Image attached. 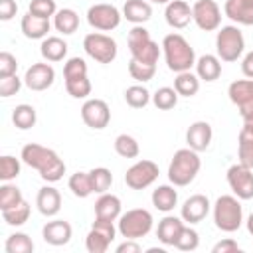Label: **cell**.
<instances>
[{"mask_svg":"<svg viewBox=\"0 0 253 253\" xmlns=\"http://www.w3.org/2000/svg\"><path fill=\"white\" fill-rule=\"evenodd\" d=\"M22 162L28 164L30 168L38 170L42 180L53 184V182H59L65 174V162L59 158V154L47 146H42V144H36V142H30L22 148V154H20Z\"/></svg>","mask_w":253,"mask_h":253,"instance_id":"obj_1","label":"cell"},{"mask_svg":"<svg viewBox=\"0 0 253 253\" xmlns=\"http://www.w3.org/2000/svg\"><path fill=\"white\" fill-rule=\"evenodd\" d=\"M160 47L164 51V59L170 71L182 73V71H190L192 65H196L194 47L188 43V40L182 34H176V32L166 34Z\"/></svg>","mask_w":253,"mask_h":253,"instance_id":"obj_2","label":"cell"},{"mask_svg":"<svg viewBox=\"0 0 253 253\" xmlns=\"http://www.w3.org/2000/svg\"><path fill=\"white\" fill-rule=\"evenodd\" d=\"M202 168V160L198 156L196 150H192L190 146L188 148H180L174 152L172 160H170V166H168V180L182 188V186H188L190 182H194V178L198 176Z\"/></svg>","mask_w":253,"mask_h":253,"instance_id":"obj_3","label":"cell"},{"mask_svg":"<svg viewBox=\"0 0 253 253\" xmlns=\"http://www.w3.org/2000/svg\"><path fill=\"white\" fill-rule=\"evenodd\" d=\"M213 221H215V227L225 233L237 231L243 223V208L239 204V198L219 196L213 204Z\"/></svg>","mask_w":253,"mask_h":253,"instance_id":"obj_4","label":"cell"},{"mask_svg":"<svg viewBox=\"0 0 253 253\" xmlns=\"http://www.w3.org/2000/svg\"><path fill=\"white\" fill-rule=\"evenodd\" d=\"M128 49H130V55L132 59H138L142 63H152L156 65L158 57H160V47L158 43L150 38V32L140 24V26H134L130 32H128Z\"/></svg>","mask_w":253,"mask_h":253,"instance_id":"obj_5","label":"cell"},{"mask_svg":"<svg viewBox=\"0 0 253 253\" xmlns=\"http://www.w3.org/2000/svg\"><path fill=\"white\" fill-rule=\"evenodd\" d=\"M152 213L144 208L128 210L126 213H121L117 229L125 239H140L150 233L152 229Z\"/></svg>","mask_w":253,"mask_h":253,"instance_id":"obj_6","label":"cell"},{"mask_svg":"<svg viewBox=\"0 0 253 253\" xmlns=\"http://www.w3.org/2000/svg\"><path fill=\"white\" fill-rule=\"evenodd\" d=\"M215 49L221 61H237L245 49V38L237 26H221L215 36Z\"/></svg>","mask_w":253,"mask_h":253,"instance_id":"obj_7","label":"cell"},{"mask_svg":"<svg viewBox=\"0 0 253 253\" xmlns=\"http://www.w3.org/2000/svg\"><path fill=\"white\" fill-rule=\"evenodd\" d=\"M83 49L99 63H111L117 57V42L101 32H91L83 38Z\"/></svg>","mask_w":253,"mask_h":253,"instance_id":"obj_8","label":"cell"},{"mask_svg":"<svg viewBox=\"0 0 253 253\" xmlns=\"http://www.w3.org/2000/svg\"><path fill=\"white\" fill-rule=\"evenodd\" d=\"M123 14L113 4H93L87 10V22L99 32H111L121 24Z\"/></svg>","mask_w":253,"mask_h":253,"instance_id":"obj_9","label":"cell"},{"mask_svg":"<svg viewBox=\"0 0 253 253\" xmlns=\"http://www.w3.org/2000/svg\"><path fill=\"white\" fill-rule=\"evenodd\" d=\"M156 178H158V166L152 160H138L126 170L125 184L130 190H144L150 184H154Z\"/></svg>","mask_w":253,"mask_h":253,"instance_id":"obj_10","label":"cell"},{"mask_svg":"<svg viewBox=\"0 0 253 253\" xmlns=\"http://www.w3.org/2000/svg\"><path fill=\"white\" fill-rule=\"evenodd\" d=\"M227 184L239 200H251L253 198V168H247L241 162L229 166Z\"/></svg>","mask_w":253,"mask_h":253,"instance_id":"obj_11","label":"cell"},{"mask_svg":"<svg viewBox=\"0 0 253 253\" xmlns=\"http://www.w3.org/2000/svg\"><path fill=\"white\" fill-rule=\"evenodd\" d=\"M192 16L196 26L204 32H213L221 26V10L213 0H198L192 6Z\"/></svg>","mask_w":253,"mask_h":253,"instance_id":"obj_12","label":"cell"},{"mask_svg":"<svg viewBox=\"0 0 253 253\" xmlns=\"http://www.w3.org/2000/svg\"><path fill=\"white\" fill-rule=\"evenodd\" d=\"M83 123L93 130H103L111 121V109L103 99H87L81 107Z\"/></svg>","mask_w":253,"mask_h":253,"instance_id":"obj_13","label":"cell"},{"mask_svg":"<svg viewBox=\"0 0 253 253\" xmlns=\"http://www.w3.org/2000/svg\"><path fill=\"white\" fill-rule=\"evenodd\" d=\"M55 81V69L49 63H32L26 69L24 85L30 91H45Z\"/></svg>","mask_w":253,"mask_h":253,"instance_id":"obj_14","label":"cell"},{"mask_svg":"<svg viewBox=\"0 0 253 253\" xmlns=\"http://www.w3.org/2000/svg\"><path fill=\"white\" fill-rule=\"evenodd\" d=\"M210 211V200L204 196V194H194L190 196L182 208H180V217L186 221V223H200Z\"/></svg>","mask_w":253,"mask_h":253,"instance_id":"obj_15","label":"cell"},{"mask_svg":"<svg viewBox=\"0 0 253 253\" xmlns=\"http://www.w3.org/2000/svg\"><path fill=\"white\" fill-rule=\"evenodd\" d=\"M164 20L170 28H176V30L186 28L194 20L190 4H186L184 0H170L164 10Z\"/></svg>","mask_w":253,"mask_h":253,"instance_id":"obj_16","label":"cell"},{"mask_svg":"<svg viewBox=\"0 0 253 253\" xmlns=\"http://www.w3.org/2000/svg\"><path fill=\"white\" fill-rule=\"evenodd\" d=\"M211 136H213V130H211V125L206 123V121H196L188 126L186 130V142L192 150L196 152H202L210 146L211 142Z\"/></svg>","mask_w":253,"mask_h":253,"instance_id":"obj_17","label":"cell"},{"mask_svg":"<svg viewBox=\"0 0 253 253\" xmlns=\"http://www.w3.org/2000/svg\"><path fill=\"white\" fill-rule=\"evenodd\" d=\"M36 206H38V211L45 217H53L59 213L61 210V194L57 188L53 186H43L40 188L38 196H36Z\"/></svg>","mask_w":253,"mask_h":253,"instance_id":"obj_18","label":"cell"},{"mask_svg":"<svg viewBox=\"0 0 253 253\" xmlns=\"http://www.w3.org/2000/svg\"><path fill=\"white\" fill-rule=\"evenodd\" d=\"M71 233H73V231H71V225H69L67 221H63V219L47 221V223L43 225V229H42L43 241L49 243V245H55V247L69 243Z\"/></svg>","mask_w":253,"mask_h":253,"instance_id":"obj_19","label":"cell"},{"mask_svg":"<svg viewBox=\"0 0 253 253\" xmlns=\"http://www.w3.org/2000/svg\"><path fill=\"white\" fill-rule=\"evenodd\" d=\"M121 217V200L115 194H101L95 202V219H107L115 221Z\"/></svg>","mask_w":253,"mask_h":253,"instance_id":"obj_20","label":"cell"},{"mask_svg":"<svg viewBox=\"0 0 253 253\" xmlns=\"http://www.w3.org/2000/svg\"><path fill=\"white\" fill-rule=\"evenodd\" d=\"M184 229V219L182 217H176V215H166L158 221V227H156V237L160 243L164 245H174L180 231Z\"/></svg>","mask_w":253,"mask_h":253,"instance_id":"obj_21","label":"cell"},{"mask_svg":"<svg viewBox=\"0 0 253 253\" xmlns=\"http://www.w3.org/2000/svg\"><path fill=\"white\" fill-rule=\"evenodd\" d=\"M22 34L28 38V40H43L47 38V32L51 28L49 20L47 18H40V16H34V14H26L22 16Z\"/></svg>","mask_w":253,"mask_h":253,"instance_id":"obj_22","label":"cell"},{"mask_svg":"<svg viewBox=\"0 0 253 253\" xmlns=\"http://www.w3.org/2000/svg\"><path fill=\"white\" fill-rule=\"evenodd\" d=\"M229 101L237 105V109L253 105V79H237L227 89Z\"/></svg>","mask_w":253,"mask_h":253,"instance_id":"obj_23","label":"cell"},{"mask_svg":"<svg viewBox=\"0 0 253 253\" xmlns=\"http://www.w3.org/2000/svg\"><path fill=\"white\" fill-rule=\"evenodd\" d=\"M123 18L134 26H140L152 18V8L146 0H126L123 6Z\"/></svg>","mask_w":253,"mask_h":253,"instance_id":"obj_24","label":"cell"},{"mask_svg":"<svg viewBox=\"0 0 253 253\" xmlns=\"http://www.w3.org/2000/svg\"><path fill=\"white\" fill-rule=\"evenodd\" d=\"M223 12L235 24L253 26V6H249L243 0H227L225 6H223Z\"/></svg>","mask_w":253,"mask_h":253,"instance_id":"obj_25","label":"cell"},{"mask_svg":"<svg viewBox=\"0 0 253 253\" xmlns=\"http://www.w3.org/2000/svg\"><path fill=\"white\" fill-rule=\"evenodd\" d=\"M40 53L45 61H51V63L61 61L67 55V43L59 36H47V38H43V42L40 45Z\"/></svg>","mask_w":253,"mask_h":253,"instance_id":"obj_26","label":"cell"},{"mask_svg":"<svg viewBox=\"0 0 253 253\" xmlns=\"http://www.w3.org/2000/svg\"><path fill=\"white\" fill-rule=\"evenodd\" d=\"M196 75L204 81H215L221 75V59L211 53L200 55L196 59Z\"/></svg>","mask_w":253,"mask_h":253,"instance_id":"obj_27","label":"cell"},{"mask_svg":"<svg viewBox=\"0 0 253 253\" xmlns=\"http://www.w3.org/2000/svg\"><path fill=\"white\" fill-rule=\"evenodd\" d=\"M152 206L164 213L172 211L178 206V192L174 190V186L162 184L156 190H152Z\"/></svg>","mask_w":253,"mask_h":253,"instance_id":"obj_28","label":"cell"},{"mask_svg":"<svg viewBox=\"0 0 253 253\" xmlns=\"http://www.w3.org/2000/svg\"><path fill=\"white\" fill-rule=\"evenodd\" d=\"M237 154L239 162L247 168H253V126L243 125L237 136Z\"/></svg>","mask_w":253,"mask_h":253,"instance_id":"obj_29","label":"cell"},{"mask_svg":"<svg viewBox=\"0 0 253 253\" xmlns=\"http://www.w3.org/2000/svg\"><path fill=\"white\" fill-rule=\"evenodd\" d=\"M53 26H55V30L61 32L63 36H69V34L77 32V28H79V16H77V12L71 10V8H61V10H57L55 16H53Z\"/></svg>","mask_w":253,"mask_h":253,"instance_id":"obj_30","label":"cell"},{"mask_svg":"<svg viewBox=\"0 0 253 253\" xmlns=\"http://www.w3.org/2000/svg\"><path fill=\"white\" fill-rule=\"evenodd\" d=\"M174 89L178 91L180 97H194L200 91V77L196 73H192V71L176 73Z\"/></svg>","mask_w":253,"mask_h":253,"instance_id":"obj_31","label":"cell"},{"mask_svg":"<svg viewBox=\"0 0 253 253\" xmlns=\"http://www.w3.org/2000/svg\"><path fill=\"white\" fill-rule=\"evenodd\" d=\"M67 186H69V190H71V194L75 198H87V196H91L95 192L89 172H75V174H71Z\"/></svg>","mask_w":253,"mask_h":253,"instance_id":"obj_32","label":"cell"},{"mask_svg":"<svg viewBox=\"0 0 253 253\" xmlns=\"http://www.w3.org/2000/svg\"><path fill=\"white\" fill-rule=\"evenodd\" d=\"M36 109L32 107V105H26V103H22V105H18L14 111H12V123H14V126L16 128H20V130H28V128H32L34 125H36Z\"/></svg>","mask_w":253,"mask_h":253,"instance_id":"obj_33","label":"cell"},{"mask_svg":"<svg viewBox=\"0 0 253 253\" xmlns=\"http://www.w3.org/2000/svg\"><path fill=\"white\" fill-rule=\"evenodd\" d=\"M4 249H6V253H32L34 251V241L28 233L16 231L6 239Z\"/></svg>","mask_w":253,"mask_h":253,"instance_id":"obj_34","label":"cell"},{"mask_svg":"<svg viewBox=\"0 0 253 253\" xmlns=\"http://www.w3.org/2000/svg\"><path fill=\"white\" fill-rule=\"evenodd\" d=\"M2 217H4V221H6L8 225L20 227V225H24V223L28 221V217H30V204L24 200L22 204H18V206H14V208H10V210H2Z\"/></svg>","mask_w":253,"mask_h":253,"instance_id":"obj_35","label":"cell"},{"mask_svg":"<svg viewBox=\"0 0 253 253\" xmlns=\"http://www.w3.org/2000/svg\"><path fill=\"white\" fill-rule=\"evenodd\" d=\"M178 97H180V95H178V91H176L174 87H160V89H156V93L152 95V103H154V107L160 109V111H170V109L176 107Z\"/></svg>","mask_w":253,"mask_h":253,"instance_id":"obj_36","label":"cell"},{"mask_svg":"<svg viewBox=\"0 0 253 253\" xmlns=\"http://www.w3.org/2000/svg\"><path fill=\"white\" fill-rule=\"evenodd\" d=\"M22 202H24V196L18 186H14L10 182H4L0 186V210H10Z\"/></svg>","mask_w":253,"mask_h":253,"instance_id":"obj_37","label":"cell"},{"mask_svg":"<svg viewBox=\"0 0 253 253\" xmlns=\"http://www.w3.org/2000/svg\"><path fill=\"white\" fill-rule=\"evenodd\" d=\"M65 89L67 93L73 97V99H87L91 95V81L87 75H81V77H73V79H65Z\"/></svg>","mask_w":253,"mask_h":253,"instance_id":"obj_38","label":"cell"},{"mask_svg":"<svg viewBox=\"0 0 253 253\" xmlns=\"http://www.w3.org/2000/svg\"><path fill=\"white\" fill-rule=\"evenodd\" d=\"M115 150L123 158H136L138 152H140V146H138V142H136L134 136H130V134H119L115 138Z\"/></svg>","mask_w":253,"mask_h":253,"instance_id":"obj_39","label":"cell"},{"mask_svg":"<svg viewBox=\"0 0 253 253\" xmlns=\"http://www.w3.org/2000/svg\"><path fill=\"white\" fill-rule=\"evenodd\" d=\"M125 101L132 109H142V107H146L150 103V93L142 85H132V87H128L125 91Z\"/></svg>","mask_w":253,"mask_h":253,"instance_id":"obj_40","label":"cell"},{"mask_svg":"<svg viewBox=\"0 0 253 253\" xmlns=\"http://www.w3.org/2000/svg\"><path fill=\"white\" fill-rule=\"evenodd\" d=\"M89 176H91V182H93V190H95L97 194L109 192V188H111V184H113V174H111L109 168L97 166V168H93V170L89 172Z\"/></svg>","mask_w":253,"mask_h":253,"instance_id":"obj_41","label":"cell"},{"mask_svg":"<svg viewBox=\"0 0 253 253\" xmlns=\"http://www.w3.org/2000/svg\"><path fill=\"white\" fill-rule=\"evenodd\" d=\"M128 73H130L132 79L144 83V81H150V79L154 77L156 65H152V63H142V61H138V59H130V61H128Z\"/></svg>","mask_w":253,"mask_h":253,"instance_id":"obj_42","label":"cell"},{"mask_svg":"<svg viewBox=\"0 0 253 253\" xmlns=\"http://www.w3.org/2000/svg\"><path fill=\"white\" fill-rule=\"evenodd\" d=\"M198 245H200V235H198V231H196L194 227H186V225H184V229L180 231V235H178L174 247L180 249V251H194V249H198Z\"/></svg>","mask_w":253,"mask_h":253,"instance_id":"obj_43","label":"cell"},{"mask_svg":"<svg viewBox=\"0 0 253 253\" xmlns=\"http://www.w3.org/2000/svg\"><path fill=\"white\" fill-rule=\"evenodd\" d=\"M20 174V160L16 156L4 154L0 158V180L2 182H10L14 178H18Z\"/></svg>","mask_w":253,"mask_h":253,"instance_id":"obj_44","label":"cell"},{"mask_svg":"<svg viewBox=\"0 0 253 253\" xmlns=\"http://www.w3.org/2000/svg\"><path fill=\"white\" fill-rule=\"evenodd\" d=\"M109 245H111V241H109L103 233H99L97 229L91 227V231H89L87 237H85V247H87V251H89V253H105V251L109 249Z\"/></svg>","mask_w":253,"mask_h":253,"instance_id":"obj_45","label":"cell"},{"mask_svg":"<svg viewBox=\"0 0 253 253\" xmlns=\"http://www.w3.org/2000/svg\"><path fill=\"white\" fill-rule=\"evenodd\" d=\"M28 12L34 14V16H40V18H47L49 20L51 16H55L57 6H55V0H30Z\"/></svg>","mask_w":253,"mask_h":253,"instance_id":"obj_46","label":"cell"},{"mask_svg":"<svg viewBox=\"0 0 253 253\" xmlns=\"http://www.w3.org/2000/svg\"><path fill=\"white\" fill-rule=\"evenodd\" d=\"M87 75V63L83 57H69L63 65V77L65 79H73V77H81Z\"/></svg>","mask_w":253,"mask_h":253,"instance_id":"obj_47","label":"cell"},{"mask_svg":"<svg viewBox=\"0 0 253 253\" xmlns=\"http://www.w3.org/2000/svg\"><path fill=\"white\" fill-rule=\"evenodd\" d=\"M22 81L18 75H10V77H0V97L8 99L12 95H16L22 89Z\"/></svg>","mask_w":253,"mask_h":253,"instance_id":"obj_48","label":"cell"},{"mask_svg":"<svg viewBox=\"0 0 253 253\" xmlns=\"http://www.w3.org/2000/svg\"><path fill=\"white\" fill-rule=\"evenodd\" d=\"M18 69V61L10 51H2L0 53V77H10L16 75Z\"/></svg>","mask_w":253,"mask_h":253,"instance_id":"obj_49","label":"cell"},{"mask_svg":"<svg viewBox=\"0 0 253 253\" xmlns=\"http://www.w3.org/2000/svg\"><path fill=\"white\" fill-rule=\"evenodd\" d=\"M18 12V4L16 0H0V20L2 22H8L16 16Z\"/></svg>","mask_w":253,"mask_h":253,"instance_id":"obj_50","label":"cell"},{"mask_svg":"<svg viewBox=\"0 0 253 253\" xmlns=\"http://www.w3.org/2000/svg\"><path fill=\"white\" fill-rule=\"evenodd\" d=\"M213 253H239L241 249H239V245H237V241H233L231 237H225V239H221V241H217L215 245H213V249H211Z\"/></svg>","mask_w":253,"mask_h":253,"instance_id":"obj_51","label":"cell"},{"mask_svg":"<svg viewBox=\"0 0 253 253\" xmlns=\"http://www.w3.org/2000/svg\"><path fill=\"white\" fill-rule=\"evenodd\" d=\"M117 253H140V245L136 239H125L121 245H117Z\"/></svg>","mask_w":253,"mask_h":253,"instance_id":"obj_52","label":"cell"},{"mask_svg":"<svg viewBox=\"0 0 253 253\" xmlns=\"http://www.w3.org/2000/svg\"><path fill=\"white\" fill-rule=\"evenodd\" d=\"M241 71H243V75L247 79H253V51L245 53V57L241 61Z\"/></svg>","mask_w":253,"mask_h":253,"instance_id":"obj_53","label":"cell"},{"mask_svg":"<svg viewBox=\"0 0 253 253\" xmlns=\"http://www.w3.org/2000/svg\"><path fill=\"white\" fill-rule=\"evenodd\" d=\"M239 115H241V119H243V125L253 126V105H251V107H243V109H239Z\"/></svg>","mask_w":253,"mask_h":253,"instance_id":"obj_54","label":"cell"},{"mask_svg":"<svg viewBox=\"0 0 253 253\" xmlns=\"http://www.w3.org/2000/svg\"><path fill=\"white\" fill-rule=\"evenodd\" d=\"M245 223H247V231L253 235V213H249V217H247V221H245Z\"/></svg>","mask_w":253,"mask_h":253,"instance_id":"obj_55","label":"cell"},{"mask_svg":"<svg viewBox=\"0 0 253 253\" xmlns=\"http://www.w3.org/2000/svg\"><path fill=\"white\" fill-rule=\"evenodd\" d=\"M148 2H152V4H168L170 0H148Z\"/></svg>","mask_w":253,"mask_h":253,"instance_id":"obj_56","label":"cell"},{"mask_svg":"<svg viewBox=\"0 0 253 253\" xmlns=\"http://www.w3.org/2000/svg\"><path fill=\"white\" fill-rule=\"evenodd\" d=\"M243 2H247L249 6H253V0H243Z\"/></svg>","mask_w":253,"mask_h":253,"instance_id":"obj_57","label":"cell"}]
</instances>
